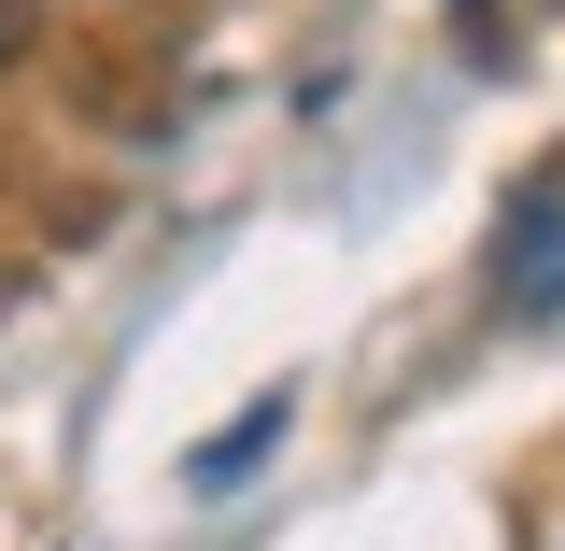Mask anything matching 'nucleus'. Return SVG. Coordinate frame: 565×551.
<instances>
[{"instance_id":"nucleus-3","label":"nucleus","mask_w":565,"mask_h":551,"mask_svg":"<svg viewBox=\"0 0 565 551\" xmlns=\"http://www.w3.org/2000/svg\"><path fill=\"white\" fill-rule=\"evenodd\" d=\"M14 57H29V0H0V71H14Z\"/></svg>"},{"instance_id":"nucleus-1","label":"nucleus","mask_w":565,"mask_h":551,"mask_svg":"<svg viewBox=\"0 0 565 551\" xmlns=\"http://www.w3.org/2000/svg\"><path fill=\"white\" fill-rule=\"evenodd\" d=\"M509 255H523V311H565V226H552V212H523Z\"/></svg>"},{"instance_id":"nucleus-2","label":"nucleus","mask_w":565,"mask_h":551,"mask_svg":"<svg viewBox=\"0 0 565 551\" xmlns=\"http://www.w3.org/2000/svg\"><path fill=\"white\" fill-rule=\"evenodd\" d=\"M282 411H297V396H255V411H241V424H226V438L199 453V481H241V467H255V453L282 438Z\"/></svg>"}]
</instances>
